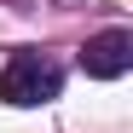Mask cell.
<instances>
[{
    "label": "cell",
    "instance_id": "7a4b0ae2",
    "mask_svg": "<svg viewBox=\"0 0 133 133\" xmlns=\"http://www.w3.org/2000/svg\"><path fill=\"white\" fill-rule=\"evenodd\" d=\"M81 70L93 75V81H116V75H127L133 70V35L127 29H104V35H93L81 46Z\"/></svg>",
    "mask_w": 133,
    "mask_h": 133
},
{
    "label": "cell",
    "instance_id": "6da1fadb",
    "mask_svg": "<svg viewBox=\"0 0 133 133\" xmlns=\"http://www.w3.org/2000/svg\"><path fill=\"white\" fill-rule=\"evenodd\" d=\"M58 87H64V70H58L52 58H41V52H12L6 70H0V98L17 104V110L58 98Z\"/></svg>",
    "mask_w": 133,
    "mask_h": 133
}]
</instances>
